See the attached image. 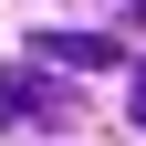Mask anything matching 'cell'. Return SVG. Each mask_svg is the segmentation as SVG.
Masks as SVG:
<instances>
[{
	"mask_svg": "<svg viewBox=\"0 0 146 146\" xmlns=\"http://www.w3.org/2000/svg\"><path fill=\"white\" fill-rule=\"evenodd\" d=\"M31 63H52V73H115L125 52H115V31H42Z\"/></svg>",
	"mask_w": 146,
	"mask_h": 146,
	"instance_id": "cell-1",
	"label": "cell"
},
{
	"mask_svg": "<svg viewBox=\"0 0 146 146\" xmlns=\"http://www.w3.org/2000/svg\"><path fill=\"white\" fill-rule=\"evenodd\" d=\"M21 115H52L42 73H0V125H21Z\"/></svg>",
	"mask_w": 146,
	"mask_h": 146,
	"instance_id": "cell-2",
	"label": "cell"
},
{
	"mask_svg": "<svg viewBox=\"0 0 146 146\" xmlns=\"http://www.w3.org/2000/svg\"><path fill=\"white\" fill-rule=\"evenodd\" d=\"M115 11V31H146V0H104Z\"/></svg>",
	"mask_w": 146,
	"mask_h": 146,
	"instance_id": "cell-3",
	"label": "cell"
},
{
	"mask_svg": "<svg viewBox=\"0 0 146 146\" xmlns=\"http://www.w3.org/2000/svg\"><path fill=\"white\" fill-rule=\"evenodd\" d=\"M125 115H136V125H146V63H136V73H125Z\"/></svg>",
	"mask_w": 146,
	"mask_h": 146,
	"instance_id": "cell-4",
	"label": "cell"
}]
</instances>
